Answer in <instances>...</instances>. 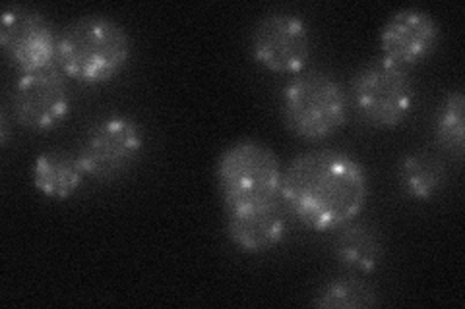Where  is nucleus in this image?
Segmentation results:
<instances>
[{
  "label": "nucleus",
  "mask_w": 465,
  "mask_h": 309,
  "mask_svg": "<svg viewBox=\"0 0 465 309\" xmlns=\"http://www.w3.org/2000/svg\"><path fill=\"white\" fill-rule=\"evenodd\" d=\"M381 51L390 63L410 70L427 61L439 47L440 27L423 8H403L391 14L381 29Z\"/></svg>",
  "instance_id": "10"
},
{
  "label": "nucleus",
  "mask_w": 465,
  "mask_h": 309,
  "mask_svg": "<svg viewBox=\"0 0 465 309\" xmlns=\"http://www.w3.org/2000/svg\"><path fill=\"white\" fill-rule=\"evenodd\" d=\"M143 147L142 126L126 114H111L87 131L78 159L87 179L113 182L138 163Z\"/></svg>",
  "instance_id": "6"
},
{
  "label": "nucleus",
  "mask_w": 465,
  "mask_h": 309,
  "mask_svg": "<svg viewBox=\"0 0 465 309\" xmlns=\"http://www.w3.org/2000/svg\"><path fill=\"white\" fill-rule=\"evenodd\" d=\"M87 179L80 159L68 151L53 150L41 153L32 167V182L41 196L49 199H68Z\"/></svg>",
  "instance_id": "13"
},
{
  "label": "nucleus",
  "mask_w": 465,
  "mask_h": 309,
  "mask_svg": "<svg viewBox=\"0 0 465 309\" xmlns=\"http://www.w3.org/2000/svg\"><path fill=\"white\" fill-rule=\"evenodd\" d=\"M411 72L378 56L362 66L351 83V102L367 124L382 130L401 126L415 107Z\"/></svg>",
  "instance_id": "5"
},
{
  "label": "nucleus",
  "mask_w": 465,
  "mask_h": 309,
  "mask_svg": "<svg viewBox=\"0 0 465 309\" xmlns=\"http://www.w3.org/2000/svg\"><path fill=\"white\" fill-rule=\"evenodd\" d=\"M251 49L262 68L283 76H295L307 68L311 58L309 25L293 12H270L256 22Z\"/></svg>",
  "instance_id": "8"
},
{
  "label": "nucleus",
  "mask_w": 465,
  "mask_h": 309,
  "mask_svg": "<svg viewBox=\"0 0 465 309\" xmlns=\"http://www.w3.org/2000/svg\"><path fill=\"white\" fill-rule=\"evenodd\" d=\"M58 37L43 14L32 6L14 5L0 16V47L20 73L56 64Z\"/></svg>",
  "instance_id": "9"
},
{
  "label": "nucleus",
  "mask_w": 465,
  "mask_h": 309,
  "mask_svg": "<svg viewBox=\"0 0 465 309\" xmlns=\"http://www.w3.org/2000/svg\"><path fill=\"white\" fill-rule=\"evenodd\" d=\"M215 176L227 215L282 203V165L270 147L256 140L229 145L217 160Z\"/></svg>",
  "instance_id": "3"
},
{
  "label": "nucleus",
  "mask_w": 465,
  "mask_h": 309,
  "mask_svg": "<svg viewBox=\"0 0 465 309\" xmlns=\"http://www.w3.org/2000/svg\"><path fill=\"white\" fill-rule=\"evenodd\" d=\"M8 119H6V112L3 111L0 112V143H3V147L8 145Z\"/></svg>",
  "instance_id": "17"
},
{
  "label": "nucleus",
  "mask_w": 465,
  "mask_h": 309,
  "mask_svg": "<svg viewBox=\"0 0 465 309\" xmlns=\"http://www.w3.org/2000/svg\"><path fill=\"white\" fill-rule=\"evenodd\" d=\"M287 234V220L280 205L266 209L227 215V237L239 252L260 256L278 247Z\"/></svg>",
  "instance_id": "11"
},
{
  "label": "nucleus",
  "mask_w": 465,
  "mask_h": 309,
  "mask_svg": "<svg viewBox=\"0 0 465 309\" xmlns=\"http://www.w3.org/2000/svg\"><path fill=\"white\" fill-rule=\"evenodd\" d=\"M282 114L291 134L304 141H320L345 126L349 99L341 83L330 73L302 70L283 87Z\"/></svg>",
  "instance_id": "4"
},
{
  "label": "nucleus",
  "mask_w": 465,
  "mask_h": 309,
  "mask_svg": "<svg viewBox=\"0 0 465 309\" xmlns=\"http://www.w3.org/2000/svg\"><path fill=\"white\" fill-rule=\"evenodd\" d=\"M398 182L410 199L429 201L439 196L446 186L444 160L425 150L407 153L400 160Z\"/></svg>",
  "instance_id": "14"
},
{
  "label": "nucleus",
  "mask_w": 465,
  "mask_h": 309,
  "mask_svg": "<svg viewBox=\"0 0 465 309\" xmlns=\"http://www.w3.org/2000/svg\"><path fill=\"white\" fill-rule=\"evenodd\" d=\"M465 99L461 90H452L444 95L434 114V138L440 150L454 157L463 159L465 151Z\"/></svg>",
  "instance_id": "15"
},
{
  "label": "nucleus",
  "mask_w": 465,
  "mask_h": 309,
  "mask_svg": "<svg viewBox=\"0 0 465 309\" xmlns=\"http://www.w3.org/2000/svg\"><path fill=\"white\" fill-rule=\"evenodd\" d=\"M376 288L359 276H340L324 283L314 294L312 305L326 309H365L378 305Z\"/></svg>",
  "instance_id": "16"
},
{
  "label": "nucleus",
  "mask_w": 465,
  "mask_h": 309,
  "mask_svg": "<svg viewBox=\"0 0 465 309\" xmlns=\"http://www.w3.org/2000/svg\"><path fill=\"white\" fill-rule=\"evenodd\" d=\"M367 199L365 167L338 150L302 153L282 176V205L302 227L316 232H336L351 223Z\"/></svg>",
  "instance_id": "1"
},
{
  "label": "nucleus",
  "mask_w": 465,
  "mask_h": 309,
  "mask_svg": "<svg viewBox=\"0 0 465 309\" xmlns=\"http://www.w3.org/2000/svg\"><path fill=\"white\" fill-rule=\"evenodd\" d=\"M12 111L18 126L37 134L63 126L70 116L72 99L61 66L20 73L12 92Z\"/></svg>",
  "instance_id": "7"
},
{
  "label": "nucleus",
  "mask_w": 465,
  "mask_h": 309,
  "mask_svg": "<svg viewBox=\"0 0 465 309\" xmlns=\"http://www.w3.org/2000/svg\"><path fill=\"white\" fill-rule=\"evenodd\" d=\"M133 56L126 29L105 16H84L58 35L56 64L64 76L84 85L114 80Z\"/></svg>",
  "instance_id": "2"
},
{
  "label": "nucleus",
  "mask_w": 465,
  "mask_h": 309,
  "mask_svg": "<svg viewBox=\"0 0 465 309\" xmlns=\"http://www.w3.org/2000/svg\"><path fill=\"white\" fill-rule=\"evenodd\" d=\"M333 256L343 269L355 275H371L384 259V238L376 227L355 218L336 230Z\"/></svg>",
  "instance_id": "12"
}]
</instances>
